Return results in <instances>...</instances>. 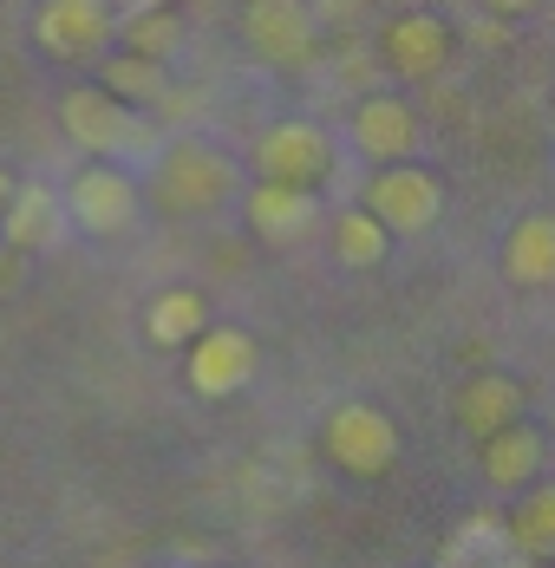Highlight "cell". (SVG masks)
Returning <instances> with one entry per match:
<instances>
[{
	"label": "cell",
	"mask_w": 555,
	"mask_h": 568,
	"mask_svg": "<svg viewBox=\"0 0 555 568\" xmlns=\"http://www.w3.org/2000/svg\"><path fill=\"white\" fill-rule=\"evenodd\" d=\"M59 124H65V138H72L79 151H92V158H105V164H118V158H158V131L131 112L118 92H99V85L65 92Z\"/></svg>",
	"instance_id": "cell-1"
},
{
	"label": "cell",
	"mask_w": 555,
	"mask_h": 568,
	"mask_svg": "<svg viewBox=\"0 0 555 568\" xmlns=\"http://www.w3.org/2000/svg\"><path fill=\"white\" fill-rule=\"evenodd\" d=\"M158 196H164L170 210H183V216L222 210L235 196V164L222 151H210V144L183 138V144L158 151Z\"/></svg>",
	"instance_id": "cell-2"
},
{
	"label": "cell",
	"mask_w": 555,
	"mask_h": 568,
	"mask_svg": "<svg viewBox=\"0 0 555 568\" xmlns=\"http://www.w3.org/2000/svg\"><path fill=\"white\" fill-rule=\"evenodd\" d=\"M321 445H327V457L340 464V470H353V477H386L392 457H398V425H392L380 405L346 398V405H333L327 412Z\"/></svg>",
	"instance_id": "cell-3"
},
{
	"label": "cell",
	"mask_w": 555,
	"mask_h": 568,
	"mask_svg": "<svg viewBox=\"0 0 555 568\" xmlns=\"http://www.w3.org/2000/svg\"><path fill=\"white\" fill-rule=\"evenodd\" d=\"M366 210L386 223V235H425L444 210V183L432 171H418L412 158L405 164H380V176L366 183Z\"/></svg>",
	"instance_id": "cell-4"
},
{
	"label": "cell",
	"mask_w": 555,
	"mask_h": 568,
	"mask_svg": "<svg viewBox=\"0 0 555 568\" xmlns=\"http://www.w3.org/2000/svg\"><path fill=\"white\" fill-rule=\"evenodd\" d=\"M65 223L85 229V235H124V229L138 223V183L118 171V164L79 171L72 190H65Z\"/></svg>",
	"instance_id": "cell-5"
},
{
	"label": "cell",
	"mask_w": 555,
	"mask_h": 568,
	"mask_svg": "<svg viewBox=\"0 0 555 568\" xmlns=\"http://www.w3.org/2000/svg\"><path fill=\"white\" fill-rule=\"evenodd\" d=\"M111 7L105 0H47L33 13V40L53 59H99L111 47Z\"/></svg>",
	"instance_id": "cell-6"
},
{
	"label": "cell",
	"mask_w": 555,
	"mask_h": 568,
	"mask_svg": "<svg viewBox=\"0 0 555 568\" xmlns=\"http://www.w3.org/2000/svg\"><path fill=\"white\" fill-rule=\"evenodd\" d=\"M249 379H255V341L242 327H203L190 341V393L235 398Z\"/></svg>",
	"instance_id": "cell-7"
},
{
	"label": "cell",
	"mask_w": 555,
	"mask_h": 568,
	"mask_svg": "<svg viewBox=\"0 0 555 568\" xmlns=\"http://www.w3.org/2000/svg\"><path fill=\"white\" fill-rule=\"evenodd\" d=\"M242 40L269 65H301L314 53V13H307V0H249Z\"/></svg>",
	"instance_id": "cell-8"
},
{
	"label": "cell",
	"mask_w": 555,
	"mask_h": 568,
	"mask_svg": "<svg viewBox=\"0 0 555 568\" xmlns=\"http://www.w3.org/2000/svg\"><path fill=\"white\" fill-rule=\"evenodd\" d=\"M255 171L275 176V183H321L333 171V144L321 124H275V131H262V144H255Z\"/></svg>",
	"instance_id": "cell-9"
},
{
	"label": "cell",
	"mask_w": 555,
	"mask_h": 568,
	"mask_svg": "<svg viewBox=\"0 0 555 568\" xmlns=\"http://www.w3.org/2000/svg\"><path fill=\"white\" fill-rule=\"evenodd\" d=\"M65 229L72 223H65V196H59V190H47V183H13V196H7V210H0V235H7L13 255L53 248Z\"/></svg>",
	"instance_id": "cell-10"
},
{
	"label": "cell",
	"mask_w": 555,
	"mask_h": 568,
	"mask_svg": "<svg viewBox=\"0 0 555 568\" xmlns=\"http://www.w3.org/2000/svg\"><path fill=\"white\" fill-rule=\"evenodd\" d=\"M321 223V203H314V190L307 183H275V176H262L255 190H249V229L262 235V242H301L307 229Z\"/></svg>",
	"instance_id": "cell-11"
},
{
	"label": "cell",
	"mask_w": 555,
	"mask_h": 568,
	"mask_svg": "<svg viewBox=\"0 0 555 568\" xmlns=\"http://www.w3.org/2000/svg\"><path fill=\"white\" fill-rule=\"evenodd\" d=\"M353 151L373 164H405L418 151V118L405 99H366L353 112Z\"/></svg>",
	"instance_id": "cell-12"
},
{
	"label": "cell",
	"mask_w": 555,
	"mask_h": 568,
	"mask_svg": "<svg viewBox=\"0 0 555 568\" xmlns=\"http://www.w3.org/2000/svg\"><path fill=\"white\" fill-rule=\"evenodd\" d=\"M451 59V27L438 13H398L386 27V65L398 79H432Z\"/></svg>",
	"instance_id": "cell-13"
},
{
	"label": "cell",
	"mask_w": 555,
	"mask_h": 568,
	"mask_svg": "<svg viewBox=\"0 0 555 568\" xmlns=\"http://www.w3.org/2000/svg\"><path fill=\"white\" fill-rule=\"evenodd\" d=\"M451 418L471 432V438H491L497 425H509V418H523V386L509 379V373H477L464 393H457V405H451Z\"/></svg>",
	"instance_id": "cell-14"
},
{
	"label": "cell",
	"mask_w": 555,
	"mask_h": 568,
	"mask_svg": "<svg viewBox=\"0 0 555 568\" xmlns=\"http://www.w3.org/2000/svg\"><path fill=\"white\" fill-rule=\"evenodd\" d=\"M503 275L516 287H555V216H523L503 235Z\"/></svg>",
	"instance_id": "cell-15"
},
{
	"label": "cell",
	"mask_w": 555,
	"mask_h": 568,
	"mask_svg": "<svg viewBox=\"0 0 555 568\" xmlns=\"http://www.w3.org/2000/svg\"><path fill=\"white\" fill-rule=\"evenodd\" d=\"M536 470H543V438H536L523 418H509V425H497V432L484 438V477H491L497 490H523Z\"/></svg>",
	"instance_id": "cell-16"
},
{
	"label": "cell",
	"mask_w": 555,
	"mask_h": 568,
	"mask_svg": "<svg viewBox=\"0 0 555 568\" xmlns=\"http://www.w3.org/2000/svg\"><path fill=\"white\" fill-rule=\"evenodd\" d=\"M516 556V536H509V523L503 516H471V523H457L451 529V542H444V568H503Z\"/></svg>",
	"instance_id": "cell-17"
},
{
	"label": "cell",
	"mask_w": 555,
	"mask_h": 568,
	"mask_svg": "<svg viewBox=\"0 0 555 568\" xmlns=\"http://www.w3.org/2000/svg\"><path fill=\"white\" fill-rule=\"evenodd\" d=\"M151 341L158 346H190L203 327H210V301L196 294V287H164L158 301H151Z\"/></svg>",
	"instance_id": "cell-18"
},
{
	"label": "cell",
	"mask_w": 555,
	"mask_h": 568,
	"mask_svg": "<svg viewBox=\"0 0 555 568\" xmlns=\"http://www.w3.org/2000/svg\"><path fill=\"white\" fill-rule=\"evenodd\" d=\"M105 92H118L124 105H164V92H170L164 59H144V53H111V59H105Z\"/></svg>",
	"instance_id": "cell-19"
},
{
	"label": "cell",
	"mask_w": 555,
	"mask_h": 568,
	"mask_svg": "<svg viewBox=\"0 0 555 568\" xmlns=\"http://www.w3.org/2000/svg\"><path fill=\"white\" fill-rule=\"evenodd\" d=\"M386 248H392V235L373 210H346V216L333 223V255H340L346 268H380Z\"/></svg>",
	"instance_id": "cell-20"
},
{
	"label": "cell",
	"mask_w": 555,
	"mask_h": 568,
	"mask_svg": "<svg viewBox=\"0 0 555 568\" xmlns=\"http://www.w3.org/2000/svg\"><path fill=\"white\" fill-rule=\"evenodd\" d=\"M111 40H124V53L170 59L176 53V40H183V27L170 20V7H151V13H124V20L111 27Z\"/></svg>",
	"instance_id": "cell-21"
},
{
	"label": "cell",
	"mask_w": 555,
	"mask_h": 568,
	"mask_svg": "<svg viewBox=\"0 0 555 568\" xmlns=\"http://www.w3.org/2000/svg\"><path fill=\"white\" fill-rule=\"evenodd\" d=\"M503 523H509V536H516L523 556H555V484L549 490H536L523 510L503 516Z\"/></svg>",
	"instance_id": "cell-22"
},
{
	"label": "cell",
	"mask_w": 555,
	"mask_h": 568,
	"mask_svg": "<svg viewBox=\"0 0 555 568\" xmlns=\"http://www.w3.org/2000/svg\"><path fill=\"white\" fill-rule=\"evenodd\" d=\"M111 20H124V13H151V7H164V0H105Z\"/></svg>",
	"instance_id": "cell-23"
},
{
	"label": "cell",
	"mask_w": 555,
	"mask_h": 568,
	"mask_svg": "<svg viewBox=\"0 0 555 568\" xmlns=\"http://www.w3.org/2000/svg\"><path fill=\"white\" fill-rule=\"evenodd\" d=\"M491 13H529V7H543V0H484Z\"/></svg>",
	"instance_id": "cell-24"
},
{
	"label": "cell",
	"mask_w": 555,
	"mask_h": 568,
	"mask_svg": "<svg viewBox=\"0 0 555 568\" xmlns=\"http://www.w3.org/2000/svg\"><path fill=\"white\" fill-rule=\"evenodd\" d=\"M503 568H536V556H523V549H516V556H509Z\"/></svg>",
	"instance_id": "cell-25"
},
{
	"label": "cell",
	"mask_w": 555,
	"mask_h": 568,
	"mask_svg": "<svg viewBox=\"0 0 555 568\" xmlns=\"http://www.w3.org/2000/svg\"><path fill=\"white\" fill-rule=\"evenodd\" d=\"M7 196H13V176L0 171V210H7Z\"/></svg>",
	"instance_id": "cell-26"
}]
</instances>
